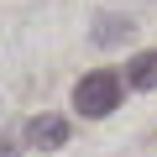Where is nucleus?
<instances>
[{
	"mask_svg": "<svg viewBox=\"0 0 157 157\" xmlns=\"http://www.w3.org/2000/svg\"><path fill=\"white\" fill-rule=\"evenodd\" d=\"M121 94H126L121 78H115L110 68H94V73H84V78L73 84V110L89 115V121H105V115L121 110Z\"/></svg>",
	"mask_w": 157,
	"mask_h": 157,
	"instance_id": "f257e3e1",
	"label": "nucleus"
},
{
	"mask_svg": "<svg viewBox=\"0 0 157 157\" xmlns=\"http://www.w3.org/2000/svg\"><path fill=\"white\" fill-rule=\"evenodd\" d=\"M26 141H32L37 152H58V147L68 141V121H63V115H37V121L26 126Z\"/></svg>",
	"mask_w": 157,
	"mask_h": 157,
	"instance_id": "f03ea898",
	"label": "nucleus"
},
{
	"mask_svg": "<svg viewBox=\"0 0 157 157\" xmlns=\"http://www.w3.org/2000/svg\"><path fill=\"white\" fill-rule=\"evenodd\" d=\"M126 84H131V89H157V47H152V52H136V58L126 63Z\"/></svg>",
	"mask_w": 157,
	"mask_h": 157,
	"instance_id": "7ed1b4c3",
	"label": "nucleus"
},
{
	"mask_svg": "<svg viewBox=\"0 0 157 157\" xmlns=\"http://www.w3.org/2000/svg\"><path fill=\"white\" fill-rule=\"evenodd\" d=\"M131 21L126 16H100L94 21V47H121V42H131Z\"/></svg>",
	"mask_w": 157,
	"mask_h": 157,
	"instance_id": "20e7f679",
	"label": "nucleus"
},
{
	"mask_svg": "<svg viewBox=\"0 0 157 157\" xmlns=\"http://www.w3.org/2000/svg\"><path fill=\"white\" fill-rule=\"evenodd\" d=\"M0 157H16V136H6V141H0Z\"/></svg>",
	"mask_w": 157,
	"mask_h": 157,
	"instance_id": "39448f33",
	"label": "nucleus"
}]
</instances>
